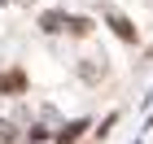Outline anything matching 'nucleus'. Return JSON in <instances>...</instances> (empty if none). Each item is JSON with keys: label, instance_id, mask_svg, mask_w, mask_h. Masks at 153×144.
I'll list each match as a JSON object with an SVG mask.
<instances>
[{"label": "nucleus", "instance_id": "nucleus-1", "mask_svg": "<svg viewBox=\"0 0 153 144\" xmlns=\"http://www.w3.org/2000/svg\"><path fill=\"white\" fill-rule=\"evenodd\" d=\"M79 79H83V83H101V79H105V61L83 57V61H79Z\"/></svg>", "mask_w": 153, "mask_h": 144}, {"label": "nucleus", "instance_id": "nucleus-2", "mask_svg": "<svg viewBox=\"0 0 153 144\" xmlns=\"http://www.w3.org/2000/svg\"><path fill=\"white\" fill-rule=\"evenodd\" d=\"M105 22L114 26V35H118V39H127V44L136 39V26H131L127 18H123V13H114V9H109V13H105Z\"/></svg>", "mask_w": 153, "mask_h": 144}, {"label": "nucleus", "instance_id": "nucleus-3", "mask_svg": "<svg viewBox=\"0 0 153 144\" xmlns=\"http://www.w3.org/2000/svg\"><path fill=\"white\" fill-rule=\"evenodd\" d=\"M39 31H48V35H57V31H66V9H48L44 18H39Z\"/></svg>", "mask_w": 153, "mask_h": 144}, {"label": "nucleus", "instance_id": "nucleus-4", "mask_svg": "<svg viewBox=\"0 0 153 144\" xmlns=\"http://www.w3.org/2000/svg\"><path fill=\"white\" fill-rule=\"evenodd\" d=\"M83 131H88V122L79 118V122H70V127H61V131H57V144H74Z\"/></svg>", "mask_w": 153, "mask_h": 144}, {"label": "nucleus", "instance_id": "nucleus-5", "mask_svg": "<svg viewBox=\"0 0 153 144\" xmlns=\"http://www.w3.org/2000/svg\"><path fill=\"white\" fill-rule=\"evenodd\" d=\"M22 70H13V74H0V92H22Z\"/></svg>", "mask_w": 153, "mask_h": 144}, {"label": "nucleus", "instance_id": "nucleus-6", "mask_svg": "<svg viewBox=\"0 0 153 144\" xmlns=\"http://www.w3.org/2000/svg\"><path fill=\"white\" fill-rule=\"evenodd\" d=\"M18 140H22V131H18L9 118H0V144H18Z\"/></svg>", "mask_w": 153, "mask_h": 144}, {"label": "nucleus", "instance_id": "nucleus-7", "mask_svg": "<svg viewBox=\"0 0 153 144\" xmlns=\"http://www.w3.org/2000/svg\"><path fill=\"white\" fill-rule=\"evenodd\" d=\"M66 31H70V35H88L92 22H88V18H66Z\"/></svg>", "mask_w": 153, "mask_h": 144}]
</instances>
